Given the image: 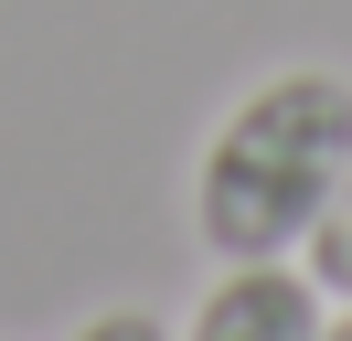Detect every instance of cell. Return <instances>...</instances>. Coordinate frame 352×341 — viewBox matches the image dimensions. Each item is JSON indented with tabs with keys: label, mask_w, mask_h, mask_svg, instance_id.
Masks as SVG:
<instances>
[{
	"label": "cell",
	"mask_w": 352,
	"mask_h": 341,
	"mask_svg": "<svg viewBox=\"0 0 352 341\" xmlns=\"http://www.w3.org/2000/svg\"><path fill=\"white\" fill-rule=\"evenodd\" d=\"M342 170H352V75L288 64L214 118V139L192 160V234L224 267L299 256L342 192Z\"/></svg>",
	"instance_id": "1"
},
{
	"label": "cell",
	"mask_w": 352,
	"mask_h": 341,
	"mask_svg": "<svg viewBox=\"0 0 352 341\" xmlns=\"http://www.w3.org/2000/svg\"><path fill=\"white\" fill-rule=\"evenodd\" d=\"M320 277L288 267V256H256V267H224L214 288H203L192 331L182 341H320Z\"/></svg>",
	"instance_id": "2"
},
{
	"label": "cell",
	"mask_w": 352,
	"mask_h": 341,
	"mask_svg": "<svg viewBox=\"0 0 352 341\" xmlns=\"http://www.w3.org/2000/svg\"><path fill=\"white\" fill-rule=\"evenodd\" d=\"M309 277H320V298H352V170L331 192V213L309 224Z\"/></svg>",
	"instance_id": "3"
},
{
	"label": "cell",
	"mask_w": 352,
	"mask_h": 341,
	"mask_svg": "<svg viewBox=\"0 0 352 341\" xmlns=\"http://www.w3.org/2000/svg\"><path fill=\"white\" fill-rule=\"evenodd\" d=\"M75 341H171V331H160V309H96L75 320Z\"/></svg>",
	"instance_id": "4"
},
{
	"label": "cell",
	"mask_w": 352,
	"mask_h": 341,
	"mask_svg": "<svg viewBox=\"0 0 352 341\" xmlns=\"http://www.w3.org/2000/svg\"><path fill=\"white\" fill-rule=\"evenodd\" d=\"M320 341H352V309H342V320H320Z\"/></svg>",
	"instance_id": "5"
}]
</instances>
